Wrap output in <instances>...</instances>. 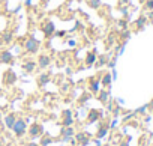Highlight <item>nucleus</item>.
I'll list each match as a JSON object with an SVG mask.
<instances>
[{
    "label": "nucleus",
    "mask_w": 153,
    "mask_h": 146,
    "mask_svg": "<svg viewBox=\"0 0 153 146\" xmlns=\"http://www.w3.org/2000/svg\"><path fill=\"white\" fill-rule=\"evenodd\" d=\"M90 98H92V94H90V92H83V94L80 95V98H78V104H80V106H84Z\"/></svg>",
    "instance_id": "23"
},
{
    "label": "nucleus",
    "mask_w": 153,
    "mask_h": 146,
    "mask_svg": "<svg viewBox=\"0 0 153 146\" xmlns=\"http://www.w3.org/2000/svg\"><path fill=\"white\" fill-rule=\"evenodd\" d=\"M5 146H14L12 143H5Z\"/></svg>",
    "instance_id": "40"
},
{
    "label": "nucleus",
    "mask_w": 153,
    "mask_h": 146,
    "mask_svg": "<svg viewBox=\"0 0 153 146\" xmlns=\"http://www.w3.org/2000/svg\"><path fill=\"white\" fill-rule=\"evenodd\" d=\"M107 62H108V57H107L105 54L98 56V59H96V62H95V68H101V66L107 65Z\"/></svg>",
    "instance_id": "22"
},
{
    "label": "nucleus",
    "mask_w": 153,
    "mask_h": 146,
    "mask_svg": "<svg viewBox=\"0 0 153 146\" xmlns=\"http://www.w3.org/2000/svg\"><path fill=\"white\" fill-rule=\"evenodd\" d=\"M113 83V76L111 72H102V77H101V86H105L107 89H110Z\"/></svg>",
    "instance_id": "17"
},
{
    "label": "nucleus",
    "mask_w": 153,
    "mask_h": 146,
    "mask_svg": "<svg viewBox=\"0 0 153 146\" xmlns=\"http://www.w3.org/2000/svg\"><path fill=\"white\" fill-rule=\"evenodd\" d=\"M110 130V122H99V127H98V131H96V139H104L107 136Z\"/></svg>",
    "instance_id": "15"
},
{
    "label": "nucleus",
    "mask_w": 153,
    "mask_h": 146,
    "mask_svg": "<svg viewBox=\"0 0 153 146\" xmlns=\"http://www.w3.org/2000/svg\"><path fill=\"white\" fill-rule=\"evenodd\" d=\"M74 122H75V119H74V112H72L71 109H65V110L62 112V121L59 122L60 127H72Z\"/></svg>",
    "instance_id": "6"
},
{
    "label": "nucleus",
    "mask_w": 153,
    "mask_h": 146,
    "mask_svg": "<svg viewBox=\"0 0 153 146\" xmlns=\"http://www.w3.org/2000/svg\"><path fill=\"white\" fill-rule=\"evenodd\" d=\"M128 36H129V32H128L126 29H123V32L120 33V38H122V39H126Z\"/></svg>",
    "instance_id": "29"
},
{
    "label": "nucleus",
    "mask_w": 153,
    "mask_h": 146,
    "mask_svg": "<svg viewBox=\"0 0 153 146\" xmlns=\"http://www.w3.org/2000/svg\"><path fill=\"white\" fill-rule=\"evenodd\" d=\"M144 24H146V17H143V15H141V17L135 21V26H137L138 29H143V27H144Z\"/></svg>",
    "instance_id": "25"
},
{
    "label": "nucleus",
    "mask_w": 153,
    "mask_h": 146,
    "mask_svg": "<svg viewBox=\"0 0 153 146\" xmlns=\"http://www.w3.org/2000/svg\"><path fill=\"white\" fill-rule=\"evenodd\" d=\"M119 26L120 29H126V20H119Z\"/></svg>",
    "instance_id": "30"
},
{
    "label": "nucleus",
    "mask_w": 153,
    "mask_h": 146,
    "mask_svg": "<svg viewBox=\"0 0 153 146\" xmlns=\"http://www.w3.org/2000/svg\"><path fill=\"white\" fill-rule=\"evenodd\" d=\"M17 80H18V76L15 74L14 69H6L3 72V85L5 86H12L17 83Z\"/></svg>",
    "instance_id": "10"
},
{
    "label": "nucleus",
    "mask_w": 153,
    "mask_h": 146,
    "mask_svg": "<svg viewBox=\"0 0 153 146\" xmlns=\"http://www.w3.org/2000/svg\"><path fill=\"white\" fill-rule=\"evenodd\" d=\"M27 121L24 119V118H17V121H15V124H14V127H12V131H14V134H15V137H18V139H21L23 136H26L27 134Z\"/></svg>",
    "instance_id": "2"
},
{
    "label": "nucleus",
    "mask_w": 153,
    "mask_h": 146,
    "mask_svg": "<svg viewBox=\"0 0 153 146\" xmlns=\"http://www.w3.org/2000/svg\"><path fill=\"white\" fill-rule=\"evenodd\" d=\"M41 30H42L45 39H51V38L54 36L56 26H54V23H53L51 20H45V21L42 23V26H41Z\"/></svg>",
    "instance_id": "5"
},
{
    "label": "nucleus",
    "mask_w": 153,
    "mask_h": 146,
    "mask_svg": "<svg viewBox=\"0 0 153 146\" xmlns=\"http://www.w3.org/2000/svg\"><path fill=\"white\" fill-rule=\"evenodd\" d=\"M21 146H23V145H21Z\"/></svg>",
    "instance_id": "42"
},
{
    "label": "nucleus",
    "mask_w": 153,
    "mask_h": 146,
    "mask_svg": "<svg viewBox=\"0 0 153 146\" xmlns=\"http://www.w3.org/2000/svg\"><path fill=\"white\" fill-rule=\"evenodd\" d=\"M131 0H119V6H123V5H128Z\"/></svg>",
    "instance_id": "34"
},
{
    "label": "nucleus",
    "mask_w": 153,
    "mask_h": 146,
    "mask_svg": "<svg viewBox=\"0 0 153 146\" xmlns=\"http://www.w3.org/2000/svg\"><path fill=\"white\" fill-rule=\"evenodd\" d=\"M75 136V128L72 127H62L60 128V140L63 143H69V140Z\"/></svg>",
    "instance_id": "9"
},
{
    "label": "nucleus",
    "mask_w": 153,
    "mask_h": 146,
    "mask_svg": "<svg viewBox=\"0 0 153 146\" xmlns=\"http://www.w3.org/2000/svg\"><path fill=\"white\" fill-rule=\"evenodd\" d=\"M0 146H5V139L0 137Z\"/></svg>",
    "instance_id": "39"
},
{
    "label": "nucleus",
    "mask_w": 153,
    "mask_h": 146,
    "mask_svg": "<svg viewBox=\"0 0 153 146\" xmlns=\"http://www.w3.org/2000/svg\"><path fill=\"white\" fill-rule=\"evenodd\" d=\"M96 59H98V53H96V50H90V51H87V53H86V57H84V63H86V66H87V68L93 66L95 62H96Z\"/></svg>",
    "instance_id": "14"
},
{
    "label": "nucleus",
    "mask_w": 153,
    "mask_h": 146,
    "mask_svg": "<svg viewBox=\"0 0 153 146\" xmlns=\"http://www.w3.org/2000/svg\"><path fill=\"white\" fill-rule=\"evenodd\" d=\"M120 110H122L120 107H116V109H114V112H113V113H114V116H117V115L120 113Z\"/></svg>",
    "instance_id": "37"
},
{
    "label": "nucleus",
    "mask_w": 153,
    "mask_h": 146,
    "mask_svg": "<svg viewBox=\"0 0 153 146\" xmlns=\"http://www.w3.org/2000/svg\"><path fill=\"white\" fill-rule=\"evenodd\" d=\"M24 5H26L27 8H29V6H32V0H26V3H24Z\"/></svg>",
    "instance_id": "38"
},
{
    "label": "nucleus",
    "mask_w": 153,
    "mask_h": 146,
    "mask_svg": "<svg viewBox=\"0 0 153 146\" xmlns=\"http://www.w3.org/2000/svg\"><path fill=\"white\" fill-rule=\"evenodd\" d=\"M36 63H38V68H39V69H47V68L51 65V56H48V54H41V56L38 57Z\"/></svg>",
    "instance_id": "13"
},
{
    "label": "nucleus",
    "mask_w": 153,
    "mask_h": 146,
    "mask_svg": "<svg viewBox=\"0 0 153 146\" xmlns=\"http://www.w3.org/2000/svg\"><path fill=\"white\" fill-rule=\"evenodd\" d=\"M0 62L5 65H14V54L9 50H2L0 51Z\"/></svg>",
    "instance_id": "12"
},
{
    "label": "nucleus",
    "mask_w": 153,
    "mask_h": 146,
    "mask_svg": "<svg viewBox=\"0 0 153 146\" xmlns=\"http://www.w3.org/2000/svg\"><path fill=\"white\" fill-rule=\"evenodd\" d=\"M24 146H39V143H36L35 140H32V142H27Z\"/></svg>",
    "instance_id": "32"
},
{
    "label": "nucleus",
    "mask_w": 153,
    "mask_h": 146,
    "mask_svg": "<svg viewBox=\"0 0 153 146\" xmlns=\"http://www.w3.org/2000/svg\"><path fill=\"white\" fill-rule=\"evenodd\" d=\"M66 30H57V32H54V35L57 36V38H63V36H66Z\"/></svg>",
    "instance_id": "27"
},
{
    "label": "nucleus",
    "mask_w": 153,
    "mask_h": 146,
    "mask_svg": "<svg viewBox=\"0 0 153 146\" xmlns=\"http://www.w3.org/2000/svg\"><path fill=\"white\" fill-rule=\"evenodd\" d=\"M12 41H14V32H11V30H5L0 35V45H8Z\"/></svg>",
    "instance_id": "16"
},
{
    "label": "nucleus",
    "mask_w": 153,
    "mask_h": 146,
    "mask_svg": "<svg viewBox=\"0 0 153 146\" xmlns=\"http://www.w3.org/2000/svg\"><path fill=\"white\" fill-rule=\"evenodd\" d=\"M50 80H51V76L47 74V72H42V74H39V76H38V85H39V88L47 86V83H50Z\"/></svg>",
    "instance_id": "19"
},
{
    "label": "nucleus",
    "mask_w": 153,
    "mask_h": 146,
    "mask_svg": "<svg viewBox=\"0 0 153 146\" xmlns=\"http://www.w3.org/2000/svg\"><path fill=\"white\" fill-rule=\"evenodd\" d=\"M113 44H114V35H110L108 39H107V42H105V45H107V47H111Z\"/></svg>",
    "instance_id": "26"
},
{
    "label": "nucleus",
    "mask_w": 153,
    "mask_h": 146,
    "mask_svg": "<svg viewBox=\"0 0 153 146\" xmlns=\"http://www.w3.org/2000/svg\"><path fill=\"white\" fill-rule=\"evenodd\" d=\"M87 6L92 9H99L102 6V2L101 0H87Z\"/></svg>",
    "instance_id": "24"
},
{
    "label": "nucleus",
    "mask_w": 153,
    "mask_h": 146,
    "mask_svg": "<svg viewBox=\"0 0 153 146\" xmlns=\"http://www.w3.org/2000/svg\"><path fill=\"white\" fill-rule=\"evenodd\" d=\"M146 9L153 11V0H147V2H146Z\"/></svg>",
    "instance_id": "28"
},
{
    "label": "nucleus",
    "mask_w": 153,
    "mask_h": 146,
    "mask_svg": "<svg viewBox=\"0 0 153 146\" xmlns=\"http://www.w3.org/2000/svg\"><path fill=\"white\" fill-rule=\"evenodd\" d=\"M15 121H17V115H15V113H8V115L5 116V119H3L5 127H6L8 130H12V127H14Z\"/></svg>",
    "instance_id": "18"
},
{
    "label": "nucleus",
    "mask_w": 153,
    "mask_h": 146,
    "mask_svg": "<svg viewBox=\"0 0 153 146\" xmlns=\"http://www.w3.org/2000/svg\"><path fill=\"white\" fill-rule=\"evenodd\" d=\"M0 65H2V62H0Z\"/></svg>",
    "instance_id": "41"
},
{
    "label": "nucleus",
    "mask_w": 153,
    "mask_h": 146,
    "mask_svg": "<svg viewBox=\"0 0 153 146\" xmlns=\"http://www.w3.org/2000/svg\"><path fill=\"white\" fill-rule=\"evenodd\" d=\"M41 48V41L35 36H27L24 41V50L27 54H36Z\"/></svg>",
    "instance_id": "1"
},
{
    "label": "nucleus",
    "mask_w": 153,
    "mask_h": 146,
    "mask_svg": "<svg viewBox=\"0 0 153 146\" xmlns=\"http://www.w3.org/2000/svg\"><path fill=\"white\" fill-rule=\"evenodd\" d=\"M50 2H51V0H41V5H42V6H47Z\"/></svg>",
    "instance_id": "36"
},
{
    "label": "nucleus",
    "mask_w": 153,
    "mask_h": 146,
    "mask_svg": "<svg viewBox=\"0 0 153 146\" xmlns=\"http://www.w3.org/2000/svg\"><path fill=\"white\" fill-rule=\"evenodd\" d=\"M90 133H87V131H78V133H75V136H74V139L76 140V145L78 146H89V143H90Z\"/></svg>",
    "instance_id": "8"
},
{
    "label": "nucleus",
    "mask_w": 153,
    "mask_h": 146,
    "mask_svg": "<svg viewBox=\"0 0 153 146\" xmlns=\"http://www.w3.org/2000/svg\"><path fill=\"white\" fill-rule=\"evenodd\" d=\"M39 139H41V140H39V146H50V145L54 142V139H53L51 134H48V133H47V134L44 133Z\"/></svg>",
    "instance_id": "21"
},
{
    "label": "nucleus",
    "mask_w": 153,
    "mask_h": 146,
    "mask_svg": "<svg viewBox=\"0 0 153 146\" xmlns=\"http://www.w3.org/2000/svg\"><path fill=\"white\" fill-rule=\"evenodd\" d=\"M101 77H102V72H99L98 77H90L89 79V92L92 95H96L101 91Z\"/></svg>",
    "instance_id": "7"
},
{
    "label": "nucleus",
    "mask_w": 153,
    "mask_h": 146,
    "mask_svg": "<svg viewBox=\"0 0 153 146\" xmlns=\"http://www.w3.org/2000/svg\"><path fill=\"white\" fill-rule=\"evenodd\" d=\"M114 65H116V60H114V59L107 62V66H108V68H114Z\"/></svg>",
    "instance_id": "31"
},
{
    "label": "nucleus",
    "mask_w": 153,
    "mask_h": 146,
    "mask_svg": "<svg viewBox=\"0 0 153 146\" xmlns=\"http://www.w3.org/2000/svg\"><path fill=\"white\" fill-rule=\"evenodd\" d=\"M68 45H69V47H75V45H76V42H75L74 39H68Z\"/></svg>",
    "instance_id": "35"
},
{
    "label": "nucleus",
    "mask_w": 153,
    "mask_h": 146,
    "mask_svg": "<svg viewBox=\"0 0 153 146\" xmlns=\"http://www.w3.org/2000/svg\"><path fill=\"white\" fill-rule=\"evenodd\" d=\"M38 68V63H36V60H33V59H26V60H23V63H21V69L23 71H26V72H35V69Z\"/></svg>",
    "instance_id": "11"
},
{
    "label": "nucleus",
    "mask_w": 153,
    "mask_h": 146,
    "mask_svg": "<svg viewBox=\"0 0 153 146\" xmlns=\"http://www.w3.org/2000/svg\"><path fill=\"white\" fill-rule=\"evenodd\" d=\"M78 29H81V23H80V21L75 24V27H74V29H71V32H75V30H78Z\"/></svg>",
    "instance_id": "33"
},
{
    "label": "nucleus",
    "mask_w": 153,
    "mask_h": 146,
    "mask_svg": "<svg viewBox=\"0 0 153 146\" xmlns=\"http://www.w3.org/2000/svg\"><path fill=\"white\" fill-rule=\"evenodd\" d=\"M96 97H98V101H99V103H102V104H107V101L110 100V91H108V89L99 91V92L96 94Z\"/></svg>",
    "instance_id": "20"
},
{
    "label": "nucleus",
    "mask_w": 153,
    "mask_h": 146,
    "mask_svg": "<svg viewBox=\"0 0 153 146\" xmlns=\"http://www.w3.org/2000/svg\"><path fill=\"white\" fill-rule=\"evenodd\" d=\"M44 133H45V128H44V125L39 124V122H33V124L27 128V134H29V137H30L32 140L39 139Z\"/></svg>",
    "instance_id": "3"
},
{
    "label": "nucleus",
    "mask_w": 153,
    "mask_h": 146,
    "mask_svg": "<svg viewBox=\"0 0 153 146\" xmlns=\"http://www.w3.org/2000/svg\"><path fill=\"white\" fill-rule=\"evenodd\" d=\"M102 118H104V110L102 109H90L87 112V116H86V124L92 125L95 122H99Z\"/></svg>",
    "instance_id": "4"
}]
</instances>
